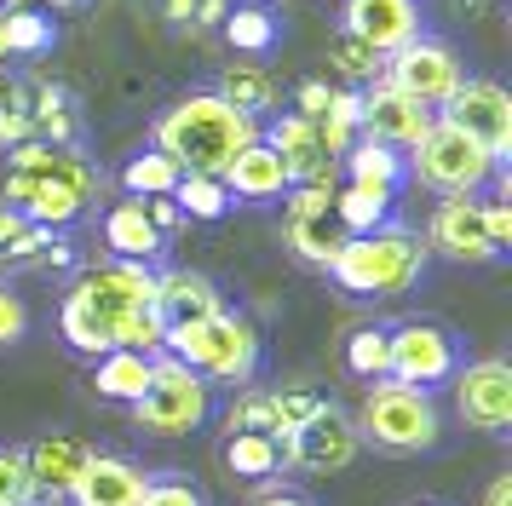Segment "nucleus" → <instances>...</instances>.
Listing matches in <instances>:
<instances>
[{"mask_svg": "<svg viewBox=\"0 0 512 506\" xmlns=\"http://www.w3.org/2000/svg\"><path fill=\"white\" fill-rule=\"evenodd\" d=\"M6 156L12 161H6V196L0 202H12L29 225L64 230L98 202V167L81 156V144L29 138V144L6 150Z\"/></svg>", "mask_w": 512, "mask_h": 506, "instance_id": "1", "label": "nucleus"}, {"mask_svg": "<svg viewBox=\"0 0 512 506\" xmlns=\"http://www.w3.org/2000/svg\"><path fill=\"white\" fill-rule=\"evenodd\" d=\"M150 299H156V271L150 265H133V259L93 265V271L75 276V288L58 305V334L81 357H104V351H116L121 328L139 317Z\"/></svg>", "mask_w": 512, "mask_h": 506, "instance_id": "2", "label": "nucleus"}, {"mask_svg": "<svg viewBox=\"0 0 512 506\" xmlns=\"http://www.w3.org/2000/svg\"><path fill=\"white\" fill-rule=\"evenodd\" d=\"M259 121H248L242 110H231L219 92H190L173 110L156 115V150L179 161V173H225V161L254 144Z\"/></svg>", "mask_w": 512, "mask_h": 506, "instance_id": "3", "label": "nucleus"}, {"mask_svg": "<svg viewBox=\"0 0 512 506\" xmlns=\"http://www.w3.org/2000/svg\"><path fill=\"white\" fill-rule=\"evenodd\" d=\"M420 271H426V236L397 225V219H386L380 230H363V236H346L340 253L328 259V276L346 294H363V299L403 294V288L420 282Z\"/></svg>", "mask_w": 512, "mask_h": 506, "instance_id": "4", "label": "nucleus"}, {"mask_svg": "<svg viewBox=\"0 0 512 506\" xmlns=\"http://www.w3.org/2000/svg\"><path fill=\"white\" fill-rule=\"evenodd\" d=\"M162 351L179 357L190 374L219 380V386H248L259 374V328L248 317H236V311H213L202 322L167 328Z\"/></svg>", "mask_w": 512, "mask_h": 506, "instance_id": "5", "label": "nucleus"}, {"mask_svg": "<svg viewBox=\"0 0 512 506\" xmlns=\"http://www.w3.org/2000/svg\"><path fill=\"white\" fill-rule=\"evenodd\" d=\"M357 437H369L392 455H420L443 437V414L432 391L403 386V380H369V397L357 409Z\"/></svg>", "mask_w": 512, "mask_h": 506, "instance_id": "6", "label": "nucleus"}, {"mask_svg": "<svg viewBox=\"0 0 512 506\" xmlns=\"http://www.w3.org/2000/svg\"><path fill=\"white\" fill-rule=\"evenodd\" d=\"M403 167H409L426 190H438V196H478V190H484L507 161H495L484 144H472L461 127H449V121L432 115V127L420 133V144L409 150Z\"/></svg>", "mask_w": 512, "mask_h": 506, "instance_id": "7", "label": "nucleus"}, {"mask_svg": "<svg viewBox=\"0 0 512 506\" xmlns=\"http://www.w3.org/2000/svg\"><path fill=\"white\" fill-rule=\"evenodd\" d=\"M213 414V391L202 374H190L179 357H150V386L139 391L133 403V420H139L150 437H190L202 432Z\"/></svg>", "mask_w": 512, "mask_h": 506, "instance_id": "8", "label": "nucleus"}, {"mask_svg": "<svg viewBox=\"0 0 512 506\" xmlns=\"http://www.w3.org/2000/svg\"><path fill=\"white\" fill-rule=\"evenodd\" d=\"M449 374H461V345L438 322H397L386 328V380L432 391Z\"/></svg>", "mask_w": 512, "mask_h": 506, "instance_id": "9", "label": "nucleus"}, {"mask_svg": "<svg viewBox=\"0 0 512 506\" xmlns=\"http://www.w3.org/2000/svg\"><path fill=\"white\" fill-rule=\"evenodd\" d=\"M432 115L449 121V127H461V133L472 138V144H484L495 161L512 156V98H507L501 81H472V75H466Z\"/></svg>", "mask_w": 512, "mask_h": 506, "instance_id": "10", "label": "nucleus"}, {"mask_svg": "<svg viewBox=\"0 0 512 506\" xmlns=\"http://www.w3.org/2000/svg\"><path fill=\"white\" fill-rule=\"evenodd\" d=\"M380 81L397 87V92H409V98L426 104V110H438L443 98L466 81V69H461V58H455L443 41L415 35L409 46H397L392 58H380Z\"/></svg>", "mask_w": 512, "mask_h": 506, "instance_id": "11", "label": "nucleus"}, {"mask_svg": "<svg viewBox=\"0 0 512 506\" xmlns=\"http://www.w3.org/2000/svg\"><path fill=\"white\" fill-rule=\"evenodd\" d=\"M357 449H363L357 426H351L334 403H323L311 420H300L294 432L282 437V466H294V472H323L328 478V472H346L351 460H357Z\"/></svg>", "mask_w": 512, "mask_h": 506, "instance_id": "12", "label": "nucleus"}, {"mask_svg": "<svg viewBox=\"0 0 512 506\" xmlns=\"http://www.w3.org/2000/svg\"><path fill=\"white\" fill-rule=\"evenodd\" d=\"M282 219H288V225H282V242L300 253L305 265H323L328 271V259L346 242V230L334 219V190H328V184H294Z\"/></svg>", "mask_w": 512, "mask_h": 506, "instance_id": "13", "label": "nucleus"}, {"mask_svg": "<svg viewBox=\"0 0 512 506\" xmlns=\"http://www.w3.org/2000/svg\"><path fill=\"white\" fill-rule=\"evenodd\" d=\"M455 380V409L472 432H507L512 426V363L507 357H484V363H466V374Z\"/></svg>", "mask_w": 512, "mask_h": 506, "instance_id": "14", "label": "nucleus"}, {"mask_svg": "<svg viewBox=\"0 0 512 506\" xmlns=\"http://www.w3.org/2000/svg\"><path fill=\"white\" fill-rule=\"evenodd\" d=\"M426 248H438L455 265H489V259H501L484 230V202L478 196H443L432 207V219H426Z\"/></svg>", "mask_w": 512, "mask_h": 506, "instance_id": "15", "label": "nucleus"}, {"mask_svg": "<svg viewBox=\"0 0 512 506\" xmlns=\"http://www.w3.org/2000/svg\"><path fill=\"white\" fill-rule=\"evenodd\" d=\"M259 138L271 144L288 167V184H340V161L323 150V138H317V121H305V115H277L271 127H259Z\"/></svg>", "mask_w": 512, "mask_h": 506, "instance_id": "16", "label": "nucleus"}, {"mask_svg": "<svg viewBox=\"0 0 512 506\" xmlns=\"http://www.w3.org/2000/svg\"><path fill=\"white\" fill-rule=\"evenodd\" d=\"M432 127V110L415 104L409 92L397 87H363V115H357V133L374 138V144H392V150H415L420 133Z\"/></svg>", "mask_w": 512, "mask_h": 506, "instance_id": "17", "label": "nucleus"}, {"mask_svg": "<svg viewBox=\"0 0 512 506\" xmlns=\"http://www.w3.org/2000/svg\"><path fill=\"white\" fill-rule=\"evenodd\" d=\"M340 29L357 35L374 58H392L397 46H409L420 35V6L415 0H346Z\"/></svg>", "mask_w": 512, "mask_h": 506, "instance_id": "18", "label": "nucleus"}, {"mask_svg": "<svg viewBox=\"0 0 512 506\" xmlns=\"http://www.w3.org/2000/svg\"><path fill=\"white\" fill-rule=\"evenodd\" d=\"M144 489H150V472L127 455H93L81 466V478L70 483V506H144Z\"/></svg>", "mask_w": 512, "mask_h": 506, "instance_id": "19", "label": "nucleus"}, {"mask_svg": "<svg viewBox=\"0 0 512 506\" xmlns=\"http://www.w3.org/2000/svg\"><path fill=\"white\" fill-rule=\"evenodd\" d=\"M219 184H225V196H231V202H277V196H288V190H294V184H288V167H282V156L265 144V138L242 144V150L225 161Z\"/></svg>", "mask_w": 512, "mask_h": 506, "instance_id": "20", "label": "nucleus"}, {"mask_svg": "<svg viewBox=\"0 0 512 506\" xmlns=\"http://www.w3.org/2000/svg\"><path fill=\"white\" fill-rule=\"evenodd\" d=\"M18 104H24L29 133L41 144H75L81 138V104L64 81H18Z\"/></svg>", "mask_w": 512, "mask_h": 506, "instance_id": "21", "label": "nucleus"}, {"mask_svg": "<svg viewBox=\"0 0 512 506\" xmlns=\"http://www.w3.org/2000/svg\"><path fill=\"white\" fill-rule=\"evenodd\" d=\"M150 305H156L162 328H185V322H202V317H213V311H225L219 288H213L202 271H162Z\"/></svg>", "mask_w": 512, "mask_h": 506, "instance_id": "22", "label": "nucleus"}, {"mask_svg": "<svg viewBox=\"0 0 512 506\" xmlns=\"http://www.w3.org/2000/svg\"><path fill=\"white\" fill-rule=\"evenodd\" d=\"M104 248H110V259L150 265V259H162L167 236L150 225V213H144L139 196H121L116 207H104Z\"/></svg>", "mask_w": 512, "mask_h": 506, "instance_id": "23", "label": "nucleus"}, {"mask_svg": "<svg viewBox=\"0 0 512 506\" xmlns=\"http://www.w3.org/2000/svg\"><path fill=\"white\" fill-rule=\"evenodd\" d=\"M24 460H29V478H35V495H70V483L81 478V466L93 460V449L70 432H52L41 443H29Z\"/></svg>", "mask_w": 512, "mask_h": 506, "instance_id": "24", "label": "nucleus"}, {"mask_svg": "<svg viewBox=\"0 0 512 506\" xmlns=\"http://www.w3.org/2000/svg\"><path fill=\"white\" fill-rule=\"evenodd\" d=\"M219 98L231 104V110H242L248 121H265V115H277L282 92H277V75H265L259 64H231L225 75H219Z\"/></svg>", "mask_w": 512, "mask_h": 506, "instance_id": "25", "label": "nucleus"}, {"mask_svg": "<svg viewBox=\"0 0 512 506\" xmlns=\"http://www.w3.org/2000/svg\"><path fill=\"white\" fill-rule=\"evenodd\" d=\"M340 173H346L351 184H374V190H392L397 196V184H403V150H392V144H374V138H351V150L340 156Z\"/></svg>", "mask_w": 512, "mask_h": 506, "instance_id": "26", "label": "nucleus"}, {"mask_svg": "<svg viewBox=\"0 0 512 506\" xmlns=\"http://www.w3.org/2000/svg\"><path fill=\"white\" fill-rule=\"evenodd\" d=\"M334 219L346 236H363V230H380L392 219V190H374V184H334Z\"/></svg>", "mask_w": 512, "mask_h": 506, "instance_id": "27", "label": "nucleus"}, {"mask_svg": "<svg viewBox=\"0 0 512 506\" xmlns=\"http://www.w3.org/2000/svg\"><path fill=\"white\" fill-rule=\"evenodd\" d=\"M93 386L98 397H110V403H139V391L150 386V357L144 351H104L93 368Z\"/></svg>", "mask_w": 512, "mask_h": 506, "instance_id": "28", "label": "nucleus"}, {"mask_svg": "<svg viewBox=\"0 0 512 506\" xmlns=\"http://www.w3.org/2000/svg\"><path fill=\"white\" fill-rule=\"evenodd\" d=\"M179 179H185V173H179V161L162 156L156 144L121 161V190H127V196H173V184H179Z\"/></svg>", "mask_w": 512, "mask_h": 506, "instance_id": "29", "label": "nucleus"}, {"mask_svg": "<svg viewBox=\"0 0 512 506\" xmlns=\"http://www.w3.org/2000/svg\"><path fill=\"white\" fill-rule=\"evenodd\" d=\"M58 41L47 6H6V58H35Z\"/></svg>", "mask_w": 512, "mask_h": 506, "instance_id": "30", "label": "nucleus"}, {"mask_svg": "<svg viewBox=\"0 0 512 506\" xmlns=\"http://www.w3.org/2000/svg\"><path fill=\"white\" fill-rule=\"evenodd\" d=\"M225 460L242 478H271V472H282V443L271 432H231L225 437Z\"/></svg>", "mask_w": 512, "mask_h": 506, "instance_id": "31", "label": "nucleus"}, {"mask_svg": "<svg viewBox=\"0 0 512 506\" xmlns=\"http://www.w3.org/2000/svg\"><path fill=\"white\" fill-rule=\"evenodd\" d=\"M219 29H225V41H231L236 52H265V46L277 41V18H271L265 6H248V0H236Z\"/></svg>", "mask_w": 512, "mask_h": 506, "instance_id": "32", "label": "nucleus"}, {"mask_svg": "<svg viewBox=\"0 0 512 506\" xmlns=\"http://www.w3.org/2000/svg\"><path fill=\"white\" fill-rule=\"evenodd\" d=\"M173 202H179L185 219H225L231 196H225V184L213 179V173H185V179L173 184Z\"/></svg>", "mask_w": 512, "mask_h": 506, "instance_id": "33", "label": "nucleus"}, {"mask_svg": "<svg viewBox=\"0 0 512 506\" xmlns=\"http://www.w3.org/2000/svg\"><path fill=\"white\" fill-rule=\"evenodd\" d=\"M346 368L363 380H386V328L380 322H363L346 334Z\"/></svg>", "mask_w": 512, "mask_h": 506, "instance_id": "34", "label": "nucleus"}, {"mask_svg": "<svg viewBox=\"0 0 512 506\" xmlns=\"http://www.w3.org/2000/svg\"><path fill=\"white\" fill-rule=\"evenodd\" d=\"M328 397L323 391H311V386H288V391H271V437H288L300 420H311V414L323 409Z\"/></svg>", "mask_w": 512, "mask_h": 506, "instance_id": "35", "label": "nucleus"}, {"mask_svg": "<svg viewBox=\"0 0 512 506\" xmlns=\"http://www.w3.org/2000/svg\"><path fill=\"white\" fill-rule=\"evenodd\" d=\"M328 64H334V75H346L351 87H363V81H380V58H374L369 46L357 41V35H334V46H328Z\"/></svg>", "mask_w": 512, "mask_h": 506, "instance_id": "36", "label": "nucleus"}, {"mask_svg": "<svg viewBox=\"0 0 512 506\" xmlns=\"http://www.w3.org/2000/svg\"><path fill=\"white\" fill-rule=\"evenodd\" d=\"M29 501H41V495H35L24 449H0V506H29Z\"/></svg>", "mask_w": 512, "mask_h": 506, "instance_id": "37", "label": "nucleus"}, {"mask_svg": "<svg viewBox=\"0 0 512 506\" xmlns=\"http://www.w3.org/2000/svg\"><path fill=\"white\" fill-rule=\"evenodd\" d=\"M144 506H208V495H202L190 478H150Z\"/></svg>", "mask_w": 512, "mask_h": 506, "instance_id": "38", "label": "nucleus"}, {"mask_svg": "<svg viewBox=\"0 0 512 506\" xmlns=\"http://www.w3.org/2000/svg\"><path fill=\"white\" fill-rule=\"evenodd\" d=\"M29 334V311L12 288H0V345H18Z\"/></svg>", "mask_w": 512, "mask_h": 506, "instance_id": "39", "label": "nucleus"}, {"mask_svg": "<svg viewBox=\"0 0 512 506\" xmlns=\"http://www.w3.org/2000/svg\"><path fill=\"white\" fill-rule=\"evenodd\" d=\"M484 230H489V242H495V253L512 248V207H507V196L484 202Z\"/></svg>", "mask_w": 512, "mask_h": 506, "instance_id": "40", "label": "nucleus"}, {"mask_svg": "<svg viewBox=\"0 0 512 506\" xmlns=\"http://www.w3.org/2000/svg\"><path fill=\"white\" fill-rule=\"evenodd\" d=\"M139 202H144L150 225L162 230V236H173V230L185 225V213H179V202H173V196H139Z\"/></svg>", "mask_w": 512, "mask_h": 506, "instance_id": "41", "label": "nucleus"}, {"mask_svg": "<svg viewBox=\"0 0 512 506\" xmlns=\"http://www.w3.org/2000/svg\"><path fill=\"white\" fill-rule=\"evenodd\" d=\"M294 98H300V110H294V115L317 121V115L328 110V98H334V81H300V92H294Z\"/></svg>", "mask_w": 512, "mask_h": 506, "instance_id": "42", "label": "nucleus"}, {"mask_svg": "<svg viewBox=\"0 0 512 506\" xmlns=\"http://www.w3.org/2000/svg\"><path fill=\"white\" fill-rule=\"evenodd\" d=\"M225 12H231V0H196V18L190 23H225Z\"/></svg>", "mask_w": 512, "mask_h": 506, "instance_id": "43", "label": "nucleus"}, {"mask_svg": "<svg viewBox=\"0 0 512 506\" xmlns=\"http://www.w3.org/2000/svg\"><path fill=\"white\" fill-rule=\"evenodd\" d=\"M484 506H512V472H501V478L484 489Z\"/></svg>", "mask_w": 512, "mask_h": 506, "instance_id": "44", "label": "nucleus"}, {"mask_svg": "<svg viewBox=\"0 0 512 506\" xmlns=\"http://www.w3.org/2000/svg\"><path fill=\"white\" fill-rule=\"evenodd\" d=\"M162 12L173 23H190V18H196V0H162Z\"/></svg>", "mask_w": 512, "mask_h": 506, "instance_id": "45", "label": "nucleus"}, {"mask_svg": "<svg viewBox=\"0 0 512 506\" xmlns=\"http://www.w3.org/2000/svg\"><path fill=\"white\" fill-rule=\"evenodd\" d=\"M254 506H311L305 495H288V489H271V495H259Z\"/></svg>", "mask_w": 512, "mask_h": 506, "instance_id": "46", "label": "nucleus"}, {"mask_svg": "<svg viewBox=\"0 0 512 506\" xmlns=\"http://www.w3.org/2000/svg\"><path fill=\"white\" fill-rule=\"evenodd\" d=\"M18 104V81H0V121H6V110Z\"/></svg>", "mask_w": 512, "mask_h": 506, "instance_id": "47", "label": "nucleus"}, {"mask_svg": "<svg viewBox=\"0 0 512 506\" xmlns=\"http://www.w3.org/2000/svg\"><path fill=\"white\" fill-rule=\"evenodd\" d=\"M0 64H6V6H0Z\"/></svg>", "mask_w": 512, "mask_h": 506, "instance_id": "48", "label": "nucleus"}, {"mask_svg": "<svg viewBox=\"0 0 512 506\" xmlns=\"http://www.w3.org/2000/svg\"><path fill=\"white\" fill-rule=\"evenodd\" d=\"M41 6H47V12H52V6H81V0H41Z\"/></svg>", "mask_w": 512, "mask_h": 506, "instance_id": "49", "label": "nucleus"}, {"mask_svg": "<svg viewBox=\"0 0 512 506\" xmlns=\"http://www.w3.org/2000/svg\"><path fill=\"white\" fill-rule=\"evenodd\" d=\"M0 6H41V0H0Z\"/></svg>", "mask_w": 512, "mask_h": 506, "instance_id": "50", "label": "nucleus"}]
</instances>
